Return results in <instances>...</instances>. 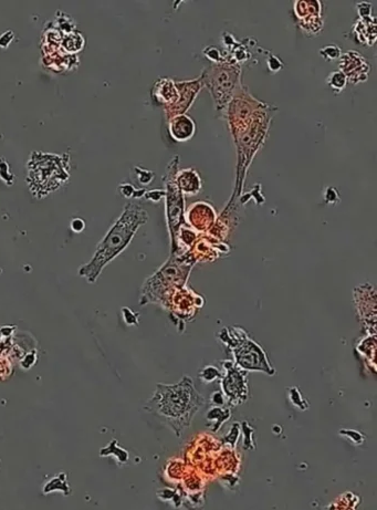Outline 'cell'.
<instances>
[{
  "instance_id": "1",
  "label": "cell",
  "mask_w": 377,
  "mask_h": 510,
  "mask_svg": "<svg viewBox=\"0 0 377 510\" xmlns=\"http://www.w3.org/2000/svg\"><path fill=\"white\" fill-rule=\"evenodd\" d=\"M275 111L277 108L257 100L247 89L236 93L224 111L238 156L237 178L229 200L237 201L243 195L247 172L263 147Z\"/></svg>"
},
{
  "instance_id": "2",
  "label": "cell",
  "mask_w": 377,
  "mask_h": 510,
  "mask_svg": "<svg viewBox=\"0 0 377 510\" xmlns=\"http://www.w3.org/2000/svg\"><path fill=\"white\" fill-rule=\"evenodd\" d=\"M204 404V397L196 391L193 380L184 377L177 384L157 385L145 408L181 436Z\"/></svg>"
},
{
  "instance_id": "3",
  "label": "cell",
  "mask_w": 377,
  "mask_h": 510,
  "mask_svg": "<svg viewBox=\"0 0 377 510\" xmlns=\"http://www.w3.org/2000/svg\"><path fill=\"white\" fill-rule=\"evenodd\" d=\"M148 221V214L142 206L128 203L114 225L98 245L92 260L79 269V274L88 282L93 283L110 261L119 256L129 243L140 226Z\"/></svg>"
},
{
  "instance_id": "4",
  "label": "cell",
  "mask_w": 377,
  "mask_h": 510,
  "mask_svg": "<svg viewBox=\"0 0 377 510\" xmlns=\"http://www.w3.org/2000/svg\"><path fill=\"white\" fill-rule=\"evenodd\" d=\"M194 263L185 256L171 255L168 260L150 276L142 288L140 305L163 306L174 290L185 287Z\"/></svg>"
},
{
  "instance_id": "5",
  "label": "cell",
  "mask_w": 377,
  "mask_h": 510,
  "mask_svg": "<svg viewBox=\"0 0 377 510\" xmlns=\"http://www.w3.org/2000/svg\"><path fill=\"white\" fill-rule=\"evenodd\" d=\"M219 339L235 356V364L244 371H259L269 375L274 369L269 362L266 352L241 328H223Z\"/></svg>"
},
{
  "instance_id": "6",
  "label": "cell",
  "mask_w": 377,
  "mask_h": 510,
  "mask_svg": "<svg viewBox=\"0 0 377 510\" xmlns=\"http://www.w3.org/2000/svg\"><path fill=\"white\" fill-rule=\"evenodd\" d=\"M200 78L211 95L216 112L224 114L230 101L243 86L241 66L230 62L211 64L202 71Z\"/></svg>"
},
{
  "instance_id": "7",
  "label": "cell",
  "mask_w": 377,
  "mask_h": 510,
  "mask_svg": "<svg viewBox=\"0 0 377 510\" xmlns=\"http://www.w3.org/2000/svg\"><path fill=\"white\" fill-rule=\"evenodd\" d=\"M179 156L174 155L167 165L166 172L163 176L165 190V214L168 234H170L171 251L174 249L176 236L185 224V196L179 189L176 175L179 170Z\"/></svg>"
},
{
  "instance_id": "8",
  "label": "cell",
  "mask_w": 377,
  "mask_h": 510,
  "mask_svg": "<svg viewBox=\"0 0 377 510\" xmlns=\"http://www.w3.org/2000/svg\"><path fill=\"white\" fill-rule=\"evenodd\" d=\"M204 304V298L200 295L194 293V290L182 287L174 290L162 307L171 312L172 318L183 321L185 327V322L190 321Z\"/></svg>"
},
{
  "instance_id": "9",
  "label": "cell",
  "mask_w": 377,
  "mask_h": 510,
  "mask_svg": "<svg viewBox=\"0 0 377 510\" xmlns=\"http://www.w3.org/2000/svg\"><path fill=\"white\" fill-rule=\"evenodd\" d=\"M221 364L224 371L221 379L222 391L226 396L229 397L230 402H234L236 405H238L246 400L247 394H248L246 373L233 361H222Z\"/></svg>"
},
{
  "instance_id": "10",
  "label": "cell",
  "mask_w": 377,
  "mask_h": 510,
  "mask_svg": "<svg viewBox=\"0 0 377 510\" xmlns=\"http://www.w3.org/2000/svg\"><path fill=\"white\" fill-rule=\"evenodd\" d=\"M175 83L178 90V99L174 104L164 108L167 121L174 116L186 114V112L195 102L197 95L204 88V83L201 81L200 76L194 80L175 81Z\"/></svg>"
},
{
  "instance_id": "11",
  "label": "cell",
  "mask_w": 377,
  "mask_h": 510,
  "mask_svg": "<svg viewBox=\"0 0 377 510\" xmlns=\"http://www.w3.org/2000/svg\"><path fill=\"white\" fill-rule=\"evenodd\" d=\"M293 10L301 30L307 36H318L323 28L322 3L295 2Z\"/></svg>"
},
{
  "instance_id": "12",
  "label": "cell",
  "mask_w": 377,
  "mask_h": 510,
  "mask_svg": "<svg viewBox=\"0 0 377 510\" xmlns=\"http://www.w3.org/2000/svg\"><path fill=\"white\" fill-rule=\"evenodd\" d=\"M354 301L356 305L358 317L367 328V334H375L376 322V297L375 288L365 283L354 290Z\"/></svg>"
},
{
  "instance_id": "13",
  "label": "cell",
  "mask_w": 377,
  "mask_h": 510,
  "mask_svg": "<svg viewBox=\"0 0 377 510\" xmlns=\"http://www.w3.org/2000/svg\"><path fill=\"white\" fill-rule=\"evenodd\" d=\"M339 70L345 75L347 81L355 86L368 79L372 66L356 50H348L341 55Z\"/></svg>"
},
{
  "instance_id": "14",
  "label": "cell",
  "mask_w": 377,
  "mask_h": 510,
  "mask_svg": "<svg viewBox=\"0 0 377 510\" xmlns=\"http://www.w3.org/2000/svg\"><path fill=\"white\" fill-rule=\"evenodd\" d=\"M217 216V211L210 203L195 201L185 210V224L198 234H206L215 224Z\"/></svg>"
},
{
  "instance_id": "15",
  "label": "cell",
  "mask_w": 377,
  "mask_h": 510,
  "mask_svg": "<svg viewBox=\"0 0 377 510\" xmlns=\"http://www.w3.org/2000/svg\"><path fill=\"white\" fill-rule=\"evenodd\" d=\"M168 133L175 142H188L196 133L195 121L188 114L174 116L168 120Z\"/></svg>"
},
{
  "instance_id": "16",
  "label": "cell",
  "mask_w": 377,
  "mask_h": 510,
  "mask_svg": "<svg viewBox=\"0 0 377 510\" xmlns=\"http://www.w3.org/2000/svg\"><path fill=\"white\" fill-rule=\"evenodd\" d=\"M152 98L159 104L170 106L178 99V90L176 83L171 78H161L152 89Z\"/></svg>"
},
{
  "instance_id": "17",
  "label": "cell",
  "mask_w": 377,
  "mask_h": 510,
  "mask_svg": "<svg viewBox=\"0 0 377 510\" xmlns=\"http://www.w3.org/2000/svg\"><path fill=\"white\" fill-rule=\"evenodd\" d=\"M176 182L184 196L198 195L202 188V181L200 174L196 169H194V167L178 170L176 175Z\"/></svg>"
},
{
  "instance_id": "18",
  "label": "cell",
  "mask_w": 377,
  "mask_h": 510,
  "mask_svg": "<svg viewBox=\"0 0 377 510\" xmlns=\"http://www.w3.org/2000/svg\"><path fill=\"white\" fill-rule=\"evenodd\" d=\"M352 35L355 40L366 47L374 46L376 40V19L372 17L369 19L358 18L353 26Z\"/></svg>"
},
{
  "instance_id": "19",
  "label": "cell",
  "mask_w": 377,
  "mask_h": 510,
  "mask_svg": "<svg viewBox=\"0 0 377 510\" xmlns=\"http://www.w3.org/2000/svg\"><path fill=\"white\" fill-rule=\"evenodd\" d=\"M375 334H366L357 345L361 355L372 362L373 366H375Z\"/></svg>"
},
{
  "instance_id": "20",
  "label": "cell",
  "mask_w": 377,
  "mask_h": 510,
  "mask_svg": "<svg viewBox=\"0 0 377 510\" xmlns=\"http://www.w3.org/2000/svg\"><path fill=\"white\" fill-rule=\"evenodd\" d=\"M326 83H328L329 88L333 91L335 94H340L345 90L347 86V79L345 75L341 72L340 70H336L331 72V74L326 78Z\"/></svg>"
},
{
  "instance_id": "21",
  "label": "cell",
  "mask_w": 377,
  "mask_h": 510,
  "mask_svg": "<svg viewBox=\"0 0 377 510\" xmlns=\"http://www.w3.org/2000/svg\"><path fill=\"white\" fill-rule=\"evenodd\" d=\"M202 54H204L205 57L210 61L211 64H219V63L227 62L226 52L223 53L221 50H219L215 46L206 47L204 50H202Z\"/></svg>"
},
{
  "instance_id": "22",
  "label": "cell",
  "mask_w": 377,
  "mask_h": 510,
  "mask_svg": "<svg viewBox=\"0 0 377 510\" xmlns=\"http://www.w3.org/2000/svg\"><path fill=\"white\" fill-rule=\"evenodd\" d=\"M319 53L325 61L331 62V61L340 60L342 55V49L337 46L336 43H331L328 46H324L319 50Z\"/></svg>"
},
{
  "instance_id": "23",
  "label": "cell",
  "mask_w": 377,
  "mask_h": 510,
  "mask_svg": "<svg viewBox=\"0 0 377 510\" xmlns=\"http://www.w3.org/2000/svg\"><path fill=\"white\" fill-rule=\"evenodd\" d=\"M198 377L204 383H211L220 378L221 374L218 368L213 366H206L200 370Z\"/></svg>"
},
{
  "instance_id": "24",
  "label": "cell",
  "mask_w": 377,
  "mask_h": 510,
  "mask_svg": "<svg viewBox=\"0 0 377 510\" xmlns=\"http://www.w3.org/2000/svg\"><path fill=\"white\" fill-rule=\"evenodd\" d=\"M134 170H135V173H136L137 181L140 185H143V186H147V185H149L152 182H153V179L155 177L154 172L145 170V169H140V167H137V166L135 167Z\"/></svg>"
},
{
  "instance_id": "25",
  "label": "cell",
  "mask_w": 377,
  "mask_h": 510,
  "mask_svg": "<svg viewBox=\"0 0 377 510\" xmlns=\"http://www.w3.org/2000/svg\"><path fill=\"white\" fill-rule=\"evenodd\" d=\"M267 66H268V70L271 72V74H275V72H279L280 70H282L284 64L282 62V60L278 58L277 55L269 53V57L267 59Z\"/></svg>"
},
{
  "instance_id": "26",
  "label": "cell",
  "mask_w": 377,
  "mask_h": 510,
  "mask_svg": "<svg viewBox=\"0 0 377 510\" xmlns=\"http://www.w3.org/2000/svg\"><path fill=\"white\" fill-rule=\"evenodd\" d=\"M357 7V13H358V18L361 19H369L372 18V4L362 2L356 5Z\"/></svg>"
},
{
  "instance_id": "27",
  "label": "cell",
  "mask_w": 377,
  "mask_h": 510,
  "mask_svg": "<svg viewBox=\"0 0 377 510\" xmlns=\"http://www.w3.org/2000/svg\"><path fill=\"white\" fill-rule=\"evenodd\" d=\"M144 197H145V199L152 201V203L157 204L162 199H164L165 190H164V188L163 189H152V190H148V192H145Z\"/></svg>"
},
{
  "instance_id": "28",
  "label": "cell",
  "mask_w": 377,
  "mask_h": 510,
  "mask_svg": "<svg viewBox=\"0 0 377 510\" xmlns=\"http://www.w3.org/2000/svg\"><path fill=\"white\" fill-rule=\"evenodd\" d=\"M324 198H325L326 204H336L337 201L340 200L339 192H337L335 187L330 186L325 189Z\"/></svg>"
},
{
  "instance_id": "29",
  "label": "cell",
  "mask_w": 377,
  "mask_h": 510,
  "mask_svg": "<svg viewBox=\"0 0 377 510\" xmlns=\"http://www.w3.org/2000/svg\"><path fill=\"white\" fill-rule=\"evenodd\" d=\"M122 312H123V317H124V321L127 324H129V326H133V324H137L138 323L137 322V318H136L137 316L135 315V313L132 310H129L128 308H123Z\"/></svg>"
},
{
  "instance_id": "30",
  "label": "cell",
  "mask_w": 377,
  "mask_h": 510,
  "mask_svg": "<svg viewBox=\"0 0 377 510\" xmlns=\"http://www.w3.org/2000/svg\"><path fill=\"white\" fill-rule=\"evenodd\" d=\"M84 222L82 220H80V218H76V220H73L71 222V228L73 232L76 233H81L83 229H84Z\"/></svg>"
}]
</instances>
